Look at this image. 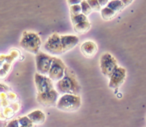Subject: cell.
I'll use <instances>...</instances> for the list:
<instances>
[{
  "mask_svg": "<svg viewBox=\"0 0 146 127\" xmlns=\"http://www.w3.org/2000/svg\"><path fill=\"white\" fill-rule=\"evenodd\" d=\"M56 90L58 93H71V94H78L80 91V85L75 78V75L70 69L66 67L65 73L61 79L56 81Z\"/></svg>",
  "mask_w": 146,
  "mask_h": 127,
  "instance_id": "cell-1",
  "label": "cell"
},
{
  "mask_svg": "<svg viewBox=\"0 0 146 127\" xmlns=\"http://www.w3.org/2000/svg\"><path fill=\"white\" fill-rule=\"evenodd\" d=\"M59 110L62 111H76L80 108L81 105V98L77 94H71V93H64L55 104Z\"/></svg>",
  "mask_w": 146,
  "mask_h": 127,
  "instance_id": "cell-2",
  "label": "cell"
},
{
  "mask_svg": "<svg viewBox=\"0 0 146 127\" xmlns=\"http://www.w3.org/2000/svg\"><path fill=\"white\" fill-rule=\"evenodd\" d=\"M20 46L30 53H37L40 49L41 40L36 33L24 32L21 37Z\"/></svg>",
  "mask_w": 146,
  "mask_h": 127,
  "instance_id": "cell-3",
  "label": "cell"
},
{
  "mask_svg": "<svg viewBox=\"0 0 146 127\" xmlns=\"http://www.w3.org/2000/svg\"><path fill=\"white\" fill-rule=\"evenodd\" d=\"M71 22L74 30L77 33H86L91 28V23L89 22L87 16L81 12L75 15H71Z\"/></svg>",
  "mask_w": 146,
  "mask_h": 127,
  "instance_id": "cell-4",
  "label": "cell"
},
{
  "mask_svg": "<svg viewBox=\"0 0 146 127\" xmlns=\"http://www.w3.org/2000/svg\"><path fill=\"white\" fill-rule=\"evenodd\" d=\"M65 68H66V66H65V64L61 59L57 58V57H53L51 66L49 68L48 73H47L48 77L52 81H58L64 75Z\"/></svg>",
  "mask_w": 146,
  "mask_h": 127,
  "instance_id": "cell-5",
  "label": "cell"
},
{
  "mask_svg": "<svg viewBox=\"0 0 146 127\" xmlns=\"http://www.w3.org/2000/svg\"><path fill=\"white\" fill-rule=\"evenodd\" d=\"M117 66V61L110 53H104L100 57V68L104 76L109 77Z\"/></svg>",
  "mask_w": 146,
  "mask_h": 127,
  "instance_id": "cell-6",
  "label": "cell"
},
{
  "mask_svg": "<svg viewBox=\"0 0 146 127\" xmlns=\"http://www.w3.org/2000/svg\"><path fill=\"white\" fill-rule=\"evenodd\" d=\"M126 78V70L125 68L120 66H116L115 69L112 71L111 75L109 76V88L117 89L124 83Z\"/></svg>",
  "mask_w": 146,
  "mask_h": 127,
  "instance_id": "cell-7",
  "label": "cell"
},
{
  "mask_svg": "<svg viewBox=\"0 0 146 127\" xmlns=\"http://www.w3.org/2000/svg\"><path fill=\"white\" fill-rule=\"evenodd\" d=\"M44 49L47 52H49L50 54L53 55H59L64 53L63 52L62 44H61L60 36L58 34H56V33L51 35L47 39L46 43L44 44Z\"/></svg>",
  "mask_w": 146,
  "mask_h": 127,
  "instance_id": "cell-8",
  "label": "cell"
},
{
  "mask_svg": "<svg viewBox=\"0 0 146 127\" xmlns=\"http://www.w3.org/2000/svg\"><path fill=\"white\" fill-rule=\"evenodd\" d=\"M52 60H53V57H51L50 55L43 52H39V53L37 52L36 58H35L37 72L40 73V74L46 75L51 66Z\"/></svg>",
  "mask_w": 146,
  "mask_h": 127,
  "instance_id": "cell-9",
  "label": "cell"
},
{
  "mask_svg": "<svg viewBox=\"0 0 146 127\" xmlns=\"http://www.w3.org/2000/svg\"><path fill=\"white\" fill-rule=\"evenodd\" d=\"M59 97V93L57 92L56 89L52 88L45 92L37 93L36 100L38 103L44 105V106H52L55 105L57 102V99Z\"/></svg>",
  "mask_w": 146,
  "mask_h": 127,
  "instance_id": "cell-10",
  "label": "cell"
},
{
  "mask_svg": "<svg viewBox=\"0 0 146 127\" xmlns=\"http://www.w3.org/2000/svg\"><path fill=\"white\" fill-rule=\"evenodd\" d=\"M34 80H35V85H36L38 93L45 92V91H48V90H50V89L54 88V84H53L52 80H51L48 76H46V75H44V74L36 73L34 76Z\"/></svg>",
  "mask_w": 146,
  "mask_h": 127,
  "instance_id": "cell-11",
  "label": "cell"
},
{
  "mask_svg": "<svg viewBox=\"0 0 146 127\" xmlns=\"http://www.w3.org/2000/svg\"><path fill=\"white\" fill-rule=\"evenodd\" d=\"M61 44H62L63 52L71 50L76 46L79 42V39L77 36L74 35H61L60 36Z\"/></svg>",
  "mask_w": 146,
  "mask_h": 127,
  "instance_id": "cell-12",
  "label": "cell"
},
{
  "mask_svg": "<svg viewBox=\"0 0 146 127\" xmlns=\"http://www.w3.org/2000/svg\"><path fill=\"white\" fill-rule=\"evenodd\" d=\"M80 49L86 57H92L97 52V45L93 41H85L84 43H82Z\"/></svg>",
  "mask_w": 146,
  "mask_h": 127,
  "instance_id": "cell-13",
  "label": "cell"
},
{
  "mask_svg": "<svg viewBox=\"0 0 146 127\" xmlns=\"http://www.w3.org/2000/svg\"><path fill=\"white\" fill-rule=\"evenodd\" d=\"M30 121L33 123V124H40V123H43L45 121V115L44 112L40 110H35L33 112H31L30 114L27 115Z\"/></svg>",
  "mask_w": 146,
  "mask_h": 127,
  "instance_id": "cell-14",
  "label": "cell"
},
{
  "mask_svg": "<svg viewBox=\"0 0 146 127\" xmlns=\"http://www.w3.org/2000/svg\"><path fill=\"white\" fill-rule=\"evenodd\" d=\"M100 13H101V17L106 21L113 19L114 16L116 15V12H114L112 9H110L109 7H107V6L101 7V9H100Z\"/></svg>",
  "mask_w": 146,
  "mask_h": 127,
  "instance_id": "cell-15",
  "label": "cell"
},
{
  "mask_svg": "<svg viewBox=\"0 0 146 127\" xmlns=\"http://www.w3.org/2000/svg\"><path fill=\"white\" fill-rule=\"evenodd\" d=\"M105 6L109 7L110 9H112V10L116 13L119 12V11H121L122 9L124 8L123 4H122V2H121V0H109L108 3L105 5Z\"/></svg>",
  "mask_w": 146,
  "mask_h": 127,
  "instance_id": "cell-16",
  "label": "cell"
},
{
  "mask_svg": "<svg viewBox=\"0 0 146 127\" xmlns=\"http://www.w3.org/2000/svg\"><path fill=\"white\" fill-rule=\"evenodd\" d=\"M80 5V9H81V13H83L84 15H89L90 13L92 12V9L90 8L89 4L87 3V1L86 0H82L81 2L79 3Z\"/></svg>",
  "mask_w": 146,
  "mask_h": 127,
  "instance_id": "cell-17",
  "label": "cell"
},
{
  "mask_svg": "<svg viewBox=\"0 0 146 127\" xmlns=\"http://www.w3.org/2000/svg\"><path fill=\"white\" fill-rule=\"evenodd\" d=\"M87 3L89 4L90 8L92 9V11H100L101 9V6H100L99 2H98V0H86Z\"/></svg>",
  "mask_w": 146,
  "mask_h": 127,
  "instance_id": "cell-18",
  "label": "cell"
},
{
  "mask_svg": "<svg viewBox=\"0 0 146 127\" xmlns=\"http://www.w3.org/2000/svg\"><path fill=\"white\" fill-rule=\"evenodd\" d=\"M81 12V9H80V5L79 4H74V5H70V13L71 15H75L78 13Z\"/></svg>",
  "mask_w": 146,
  "mask_h": 127,
  "instance_id": "cell-19",
  "label": "cell"
},
{
  "mask_svg": "<svg viewBox=\"0 0 146 127\" xmlns=\"http://www.w3.org/2000/svg\"><path fill=\"white\" fill-rule=\"evenodd\" d=\"M82 0H67L69 5H74V4H79Z\"/></svg>",
  "mask_w": 146,
  "mask_h": 127,
  "instance_id": "cell-20",
  "label": "cell"
},
{
  "mask_svg": "<svg viewBox=\"0 0 146 127\" xmlns=\"http://www.w3.org/2000/svg\"><path fill=\"white\" fill-rule=\"evenodd\" d=\"M121 2L123 4V6H127V5L131 4L133 2V0H121Z\"/></svg>",
  "mask_w": 146,
  "mask_h": 127,
  "instance_id": "cell-21",
  "label": "cell"
},
{
  "mask_svg": "<svg viewBox=\"0 0 146 127\" xmlns=\"http://www.w3.org/2000/svg\"><path fill=\"white\" fill-rule=\"evenodd\" d=\"M108 1H109V0H98V2H99V4L101 7L105 6V5L108 3Z\"/></svg>",
  "mask_w": 146,
  "mask_h": 127,
  "instance_id": "cell-22",
  "label": "cell"
}]
</instances>
